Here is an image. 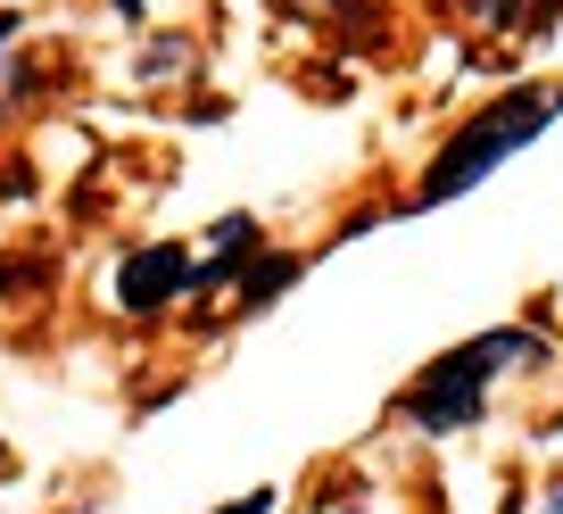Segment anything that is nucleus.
Instances as JSON below:
<instances>
[{"label":"nucleus","instance_id":"7","mask_svg":"<svg viewBox=\"0 0 563 514\" xmlns=\"http://www.w3.org/2000/svg\"><path fill=\"white\" fill-rule=\"evenodd\" d=\"M0 42H9V18H0Z\"/></svg>","mask_w":563,"mask_h":514},{"label":"nucleus","instance_id":"6","mask_svg":"<svg viewBox=\"0 0 563 514\" xmlns=\"http://www.w3.org/2000/svg\"><path fill=\"white\" fill-rule=\"evenodd\" d=\"M117 9H124V18H133V25H141V0H117Z\"/></svg>","mask_w":563,"mask_h":514},{"label":"nucleus","instance_id":"5","mask_svg":"<svg viewBox=\"0 0 563 514\" xmlns=\"http://www.w3.org/2000/svg\"><path fill=\"white\" fill-rule=\"evenodd\" d=\"M274 497H282V490H274V481H265V490H249V497H232V506H216V514H274Z\"/></svg>","mask_w":563,"mask_h":514},{"label":"nucleus","instance_id":"3","mask_svg":"<svg viewBox=\"0 0 563 514\" xmlns=\"http://www.w3.org/2000/svg\"><path fill=\"white\" fill-rule=\"evenodd\" d=\"M175 299H191V249L183 241H141L117 266V307L124 316H166Z\"/></svg>","mask_w":563,"mask_h":514},{"label":"nucleus","instance_id":"8","mask_svg":"<svg viewBox=\"0 0 563 514\" xmlns=\"http://www.w3.org/2000/svg\"><path fill=\"white\" fill-rule=\"evenodd\" d=\"M67 514H91V506H67Z\"/></svg>","mask_w":563,"mask_h":514},{"label":"nucleus","instance_id":"4","mask_svg":"<svg viewBox=\"0 0 563 514\" xmlns=\"http://www.w3.org/2000/svg\"><path fill=\"white\" fill-rule=\"evenodd\" d=\"M299 274H307V258H299V249H274V258H257V266L241 274V307H249V316H257V307H274L282 291L299 283Z\"/></svg>","mask_w":563,"mask_h":514},{"label":"nucleus","instance_id":"1","mask_svg":"<svg viewBox=\"0 0 563 514\" xmlns=\"http://www.w3.org/2000/svg\"><path fill=\"white\" fill-rule=\"evenodd\" d=\"M555 117H563V84H514V91H497V100H481L473 117L440 142V158L422 166L415 208H448V199H464L473 183H489L514 150L539 142Z\"/></svg>","mask_w":563,"mask_h":514},{"label":"nucleus","instance_id":"2","mask_svg":"<svg viewBox=\"0 0 563 514\" xmlns=\"http://www.w3.org/2000/svg\"><path fill=\"white\" fill-rule=\"evenodd\" d=\"M389 415H398V424H415V431H464V424H481V415H489V382L464 365V349H448V357H431V365H422L415 382L389 398Z\"/></svg>","mask_w":563,"mask_h":514}]
</instances>
